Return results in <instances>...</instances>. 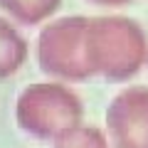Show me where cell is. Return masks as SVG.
<instances>
[{
	"instance_id": "cell-9",
	"label": "cell",
	"mask_w": 148,
	"mask_h": 148,
	"mask_svg": "<svg viewBox=\"0 0 148 148\" xmlns=\"http://www.w3.org/2000/svg\"><path fill=\"white\" fill-rule=\"evenodd\" d=\"M146 64H148V59H146Z\"/></svg>"
},
{
	"instance_id": "cell-1",
	"label": "cell",
	"mask_w": 148,
	"mask_h": 148,
	"mask_svg": "<svg viewBox=\"0 0 148 148\" xmlns=\"http://www.w3.org/2000/svg\"><path fill=\"white\" fill-rule=\"evenodd\" d=\"M84 59L91 77L126 82L148 59V40L136 20L121 15L89 17L84 30Z\"/></svg>"
},
{
	"instance_id": "cell-2",
	"label": "cell",
	"mask_w": 148,
	"mask_h": 148,
	"mask_svg": "<svg viewBox=\"0 0 148 148\" xmlns=\"http://www.w3.org/2000/svg\"><path fill=\"white\" fill-rule=\"evenodd\" d=\"M84 116L82 99L59 82L30 84L15 106V121L25 133L40 141H57L69 128L79 126Z\"/></svg>"
},
{
	"instance_id": "cell-5",
	"label": "cell",
	"mask_w": 148,
	"mask_h": 148,
	"mask_svg": "<svg viewBox=\"0 0 148 148\" xmlns=\"http://www.w3.org/2000/svg\"><path fill=\"white\" fill-rule=\"evenodd\" d=\"M62 0H0V10L17 25H42L57 12Z\"/></svg>"
},
{
	"instance_id": "cell-3",
	"label": "cell",
	"mask_w": 148,
	"mask_h": 148,
	"mask_svg": "<svg viewBox=\"0 0 148 148\" xmlns=\"http://www.w3.org/2000/svg\"><path fill=\"white\" fill-rule=\"evenodd\" d=\"M89 17H59L42 27L37 37L40 69L62 82H86L91 77L84 59V30Z\"/></svg>"
},
{
	"instance_id": "cell-8",
	"label": "cell",
	"mask_w": 148,
	"mask_h": 148,
	"mask_svg": "<svg viewBox=\"0 0 148 148\" xmlns=\"http://www.w3.org/2000/svg\"><path fill=\"white\" fill-rule=\"evenodd\" d=\"M89 3H94V5H123L128 0H89Z\"/></svg>"
},
{
	"instance_id": "cell-6",
	"label": "cell",
	"mask_w": 148,
	"mask_h": 148,
	"mask_svg": "<svg viewBox=\"0 0 148 148\" xmlns=\"http://www.w3.org/2000/svg\"><path fill=\"white\" fill-rule=\"evenodd\" d=\"M25 59H27L25 37L10 25V20L0 17V79L15 74L25 64Z\"/></svg>"
},
{
	"instance_id": "cell-4",
	"label": "cell",
	"mask_w": 148,
	"mask_h": 148,
	"mask_svg": "<svg viewBox=\"0 0 148 148\" xmlns=\"http://www.w3.org/2000/svg\"><path fill=\"white\" fill-rule=\"evenodd\" d=\"M106 131L114 148H148V86H128L111 99Z\"/></svg>"
},
{
	"instance_id": "cell-7",
	"label": "cell",
	"mask_w": 148,
	"mask_h": 148,
	"mask_svg": "<svg viewBox=\"0 0 148 148\" xmlns=\"http://www.w3.org/2000/svg\"><path fill=\"white\" fill-rule=\"evenodd\" d=\"M52 148H109L106 136L94 126H74L52 141Z\"/></svg>"
}]
</instances>
